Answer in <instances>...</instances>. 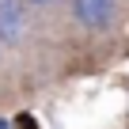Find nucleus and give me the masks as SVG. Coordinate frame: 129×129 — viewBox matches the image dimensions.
Returning a JSON list of instances; mask_svg holds the SVG:
<instances>
[{"label":"nucleus","instance_id":"obj_1","mask_svg":"<svg viewBox=\"0 0 129 129\" xmlns=\"http://www.w3.org/2000/svg\"><path fill=\"white\" fill-rule=\"evenodd\" d=\"M72 15L87 30H103L114 15V0H72Z\"/></svg>","mask_w":129,"mask_h":129},{"label":"nucleus","instance_id":"obj_2","mask_svg":"<svg viewBox=\"0 0 129 129\" xmlns=\"http://www.w3.org/2000/svg\"><path fill=\"white\" fill-rule=\"evenodd\" d=\"M30 4H49V0H30Z\"/></svg>","mask_w":129,"mask_h":129},{"label":"nucleus","instance_id":"obj_3","mask_svg":"<svg viewBox=\"0 0 129 129\" xmlns=\"http://www.w3.org/2000/svg\"><path fill=\"white\" fill-rule=\"evenodd\" d=\"M0 46H4V42H0Z\"/></svg>","mask_w":129,"mask_h":129}]
</instances>
